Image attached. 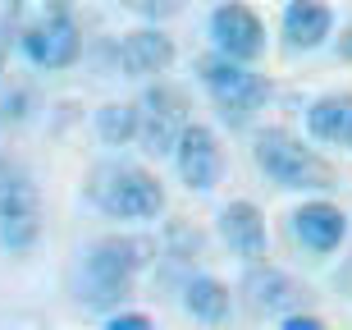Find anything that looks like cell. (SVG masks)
I'll use <instances>...</instances> for the list:
<instances>
[{"mask_svg": "<svg viewBox=\"0 0 352 330\" xmlns=\"http://www.w3.org/2000/svg\"><path fill=\"white\" fill-rule=\"evenodd\" d=\"M151 262V243L146 238H133V234H105L96 238L82 257V285H78V298L82 307L91 312H119V303L133 298V285L138 276L146 271Z\"/></svg>", "mask_w": 352, "mask_h": 330, "instance_id": "obj_1", "label": "cell"}, {"mask_svg": "<svg viewBox=\"0 0 352 330\" xmlns=\"http://www.w3.org/2000/svg\"><path fill=\"white\" fill-rule=\"evenodd\" d=\"M87 202L110 220H156L165 212V188L146 165L133 161H101L87 174Z\"/></svg>", "mask_w": 352, "mask_h": 330, "instance_id": "obj_2", "label": "cell"}, {"mask_svg": "<svg viewBox=\"0 0 352 330\" xmlns=\"http://www.w3.org/2000/svg\"><path fill=\"white\" fill-rule=\"evenodd\" d=\"M252 161L270 184L288 188V193H325L334 188V165H329L316 147H307L298 133L288 129H261L252 143Z\"/></svg>", "mask_w": 352, "mask_h": 330, "instance_id": "obj_3", "label": "cell"}, {"mask_svg": "<svg viewBox=\"0 0 352 330\" xmlns=\"http://www.w3.org/2000/svg\"><path fill=\"white\" fill-rule=\"evenodd\" d=\"M41 238V188L19 156H0V248L23 257Z\"/></svg>", "mask_w": 352, "mask_h": 330, "instance_id": "obj_4", "label": "cell"}, {"mask_svg": "<svg viewBox=\"0 0 352 330\" xmlns=\"http://www.w3.org/2000/svg\"><path fill=\"white\" fill-rule=\"evenodd\" d=\"M197 79H201V87L210 92L215 110H220L234 129L248 124V119L270 101V83H265V74H256L252 65L229 60V55H220V51H210V55L197 60Z\"/></svg>", "mask_w": 352, "mask_h": 330, "instance_id": "obj_5", "label": "cell"}, {"mask_svg": "<svg viewBox=\"0 0 352 330\" xmlns=\"http://www.w3.org/2000/svg\"><path fill=\"white\" fill-rule=\"evenodd\" d=\"M188 124H192V115H188L183 87L156 79L138 96V147L146 156H174V147H179Z\"/></svg>", "mask_w": 352, "mask_h": 330, "instance_id": "obj_6", "label": "cell"}, {"mask_svg": "<svg viewBox=\"0 0 352 330\" xmlns=\"http://www.w3.org/2000/svg\"><path fill=\"white\" fill-rule=\"evenodd\" d=\"M210 41H215L220 55L252 65V60H261V51H265V23H261V14L252 10V5L224 0V5L210 10Z\"/></svg>", "mask_w": 352, "mask_h": 330, "instance_id": "obj_7", "label": "cell"}, {"mask_svg": "<svg viewBox=\"0 0 352 330\" xmlns=\"http://www.w3.org/2000/svg\"><path fill=\"white\" fill-rule=\"evenodd\" d=\"M243 293H248L252 312H261V317H293V312H307V298L311 289L293 280L288 271L270 262H252L248 276H243Z\"/></svg>", "mask_w": 352, "mask_h": 330, "instance_id": "obj_8", "label": "cell"}, {"mask_svg": "<svg viewBox=\"0 0 352 330\" xmlns=\"http://www.w3.org/2000/svg\"><path fill=\"white\" fill-rule=\"evenodd\" d=\"M174 170H179V179L192 188V193H210V188L220 184L224 147H220V138H215V129L188 124L183 138H179V147H174Z\"/></svg>", "mask_w": 352, "mask_h": 330, "instance_id": "obj_9", "label": "cell"}, {"mask_svg": "<svg viewBox=\"0 0 352 330\" xmlns=\"http://www.w3.org/2000/svg\"><path fill=\"white\" fill-rule=\"evenodd\" d=\"M19 46H23L32 69L55 74V69H69L82 55V28L74 14H65V19H51V23H37L28 32H19Z\"/></svg>", "mask_w": 352, "mask_h": 330, "instance_id": "obj_10", "label": "cell"}, {"mask_svg": "<svg viewBox=\"0 0 352 330\" xmlns=\"http://www.w3.org/2000/svg\"><path fill=\"white\" fill-rule=\"evenodd\" d=\"M174 37L170 32H160L156 23H146V28H133V32H124L115 46V60H119V74L124 79H160V74H170L174 65Z\"/></svg>", "mask_w": 352, "mask_h": 330, "instance_id": "obj_11", "label": "cell"}, {"mask_svg": "<svg viewBox=\"0 0 352 330\" xmlns=\"http://www.w3.org/2000/svg\"><path fill=\"white\" fill-rule=\"evenodd\" d=\"M293 238H298L307 252H316V257H329V252H339L343 238H348V212L334 207V202H325V198L302 202L298 212H293Z\"/></svg>", "mask_w": 352, "mask_h": 330, "instance_id": "obj_12", "label": "cell"}, {"mask_svg": "<svg viewBox=\"0 0 352 330\" xmlns=\"http://www.w3.org/2000/svg\"><path fill=\"white\" fill-rule=\"evenodd\" d=\"M220 238L229 243V252L234 257H243V262H265V252H270V234H265V216L256 202L238 198L229 202L220 212Z\"/></svg>", "mask_w": 352, "mask_h": 330, "instance_id": "obj_13", "label": "cell"}, {"mask_svg": "<svg viewBox=\"0 0 352 330\" xmlns=\"http://www.w3.org/2000/svg\"><path fill=\"white\" fill-rule=\"evenodd\" d=\"M334 32V10L325 0H288L284 10V46L288 51H316Z\"/></svg>", "mask_w": 352, "mask_h": 330, "instance_id": "obj_14", "label": "cell"}, {"mask_svg": "<svg viewBox=\"0 0 352 330\" xmlns=\"http://www.w3.org/2000/svg\"><path fill=\"white\" fill-rule=\"evenodd\" d=\"M307 133L325 147L352 152V92H325L307 106Z\"/></svg>", "mask_w": 352, "mask_h": 330, "instance_id": "obj_15", "label": "cell"}, {"mask_svg": "<svg viewBox=\"0 0 352 330\" xmlns=\"http://www.w3.org/2000/svg\"><path fill=\"white\" fill-rule=\"evenodd\" d=\"M183 307L188 317L201 321V326H224L229 312H234V298H229V285L215 276H192L183 285Z\"/></svg>", "mask_w": 352, "mask_h": 330, "instance_id": "obj_16", "label": "cell"}, {"mask_svg": "<svg viewBox=\"0 0 352 330\" xmlns=\"http://www.w3.org/2000/svg\"><path fill=\"white\" fill-rule=\"evenodd\" d=\"M96 138L105 147L138 143V101H110V106L96 110Z\"/></svg>", "mask_w": 352, "mask_h": 330, "instance_id": "obj_17", "label": "cell"}, {"mask_svg": "<svg viewBox=\"0 0 352 330\" xmlns=\"http://www.w3.org/2000/svg\"><path fill=\"white\" fill-rule=\"evenodd\" d=\"M65 14H74V0H10V28H14V37L28 32V28H37V23L65 19Z\"/></svg>", "mask_w": 352, "mask_h": 330, "instance_id": "obj_18", "label": "cell"}, {"mask_svg": "<svg viewBox=\"0 0 352 330\" xmlns=\"http://www.w3.org/2000/svg\"><path fill=\"white\" fill-rule=\"evenodd\" d=\"M129 14H138V19H151V23H160V19H174V14L183 10V0H119Z\"/></svg>", "mask_w": 352, "mask_h": 330, "instance_id": "obj_19", "label": "cell"}, {"mask_svg": "<svg viewBox=\"0 0 352 330\" xmlns=\"http://www.w3.org/2000/svg\"><path fill=\"white\" fill-rule=\"evenodd\" d=\"M105 330H156V321L142 317V312H110V317H105Z\"/></svg>", "mask_w": 352, "mask_h": 330, "instance_id": "obj_20", "label": "cell"}, {"mask_svg": "<svg viewBox=\"0 0 352 330\" xmlns=\"http://www.w3.org/2000/svg\"><path fill=\"white\" fill-rule=\"evenodd\" d=\"M279 330H325V321L311 317V312H293V317H284V326Z\"/></svg>", "mask_w": 352, "mask_h": 330, "instance_id": "obj_21", "label": "cell"}, {"mask_svg": "<svg viewBox=\"0 0 352 330\" xmlns=\"http://www.w3.org/2000/svg\"><path fill=\"white\" fill-rule=\"evenodd\" d=\"M10 19H5V14H0V74H5V60H10Z\"/></svg>", "mask_w": 352, "mask_h": 330, "instance_id": "obj_22", "label": "cell"}, {"mask_svg": "<svg viewBox=\"0 0 352 330\" xmlns=\"http://www.w3.org/2000/svg\"><path fill=\"white\" fill-rule=\"evenodd\" d=\"M339 60H348V65H352V19L339 28Z\"/></svg>", "mask_w": 352, "mask_h": 330, "instance_id": "obj_23", "label": "cell"}]
</instances>
